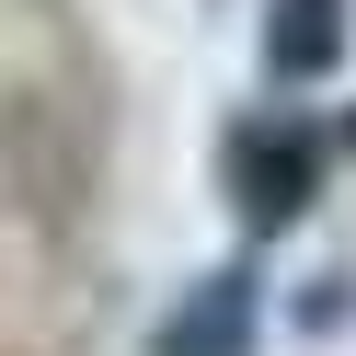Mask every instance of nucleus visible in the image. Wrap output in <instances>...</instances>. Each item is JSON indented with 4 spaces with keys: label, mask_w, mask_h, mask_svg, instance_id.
<instances>
[{
    "label": "nucleus",
    "mask_w": 356,
    "mask_h": 356,
    "mask_svg": "<svg viewBox=\"0 0 356 356\" xmlns=\"http://www.w3.org/2000/svg\"><path fill=\"white\" fill-rule=\"evenodd\" d=\"M333 35H345V24H333V0H287L276 58H287V70H322V58H333Z\"/></svg>",
    "instance_id": "1"
}]
</instances>
